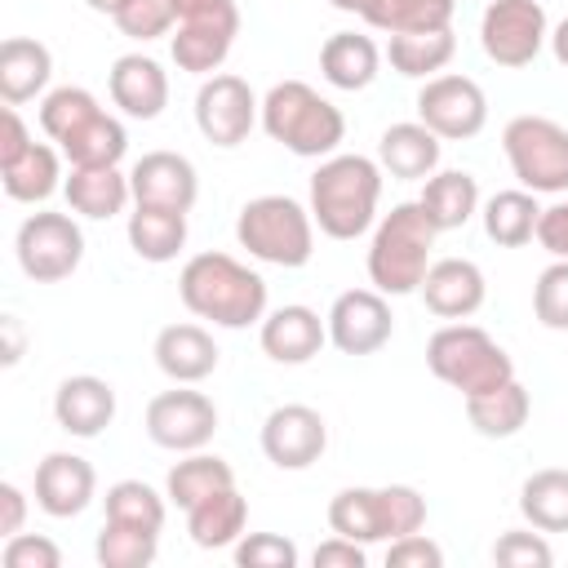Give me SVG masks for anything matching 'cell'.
<instances>
[{
	"label": "cell",
	"instance_id": "cell-1",
	"mask_svg": "<svg viewBox=\"0 0 568 568\" xmlns=\"http://www.w3.org/2000/svg\"><path fill=\"white\" fill-rule=\"evenodd\" d=\"M178 297L195 320L217 328H248L266 315V280L231 253H195L178 275Z\"/></svg>",
	"mask_w": 568,
	"mask_h": 568
},
{
	"label": "cell",
	"instance_id": "cell-2",
	"mask_svg": "<svg viewBox=\"0 0 568 568\" xmlns=\"http://www.w3.org/2000/svg\"><path fill=\"white\" fill-rule=\"evenodd\" d=\"M382 200V164L368 155H328L311 178V217L328 240H359Z\"/></svg>",
	"mask_w": 568,
	"mask_h": 568
},
{
	"label": "cell",
	"instance_id": "cell-3",
	"mask_svg": "<svg viewBox=\"0 0 568 568\" xmlns=\"http://www.w3.org/2000/svg\"><path fill=\"white\" fill-rule=\"evenodd\" d=\"M262 129L302 160H328L346 138V115L306 80H280L262 98Z\"/></svg>",
	"mask_w": 568,
	"mask_h": 568
},
{
	"label": "cell",
	"instance_id": "cell-4",
	"mask_svg": "<svg viewBox=\"0 0 568 568\" xmlns=\"http://www.w3.org/2000/svg\"><path fill=\"white\" fill-rule=\"evenodd\" d=\"M435 226L426 217V209L417 200L408 204H395L377 231H373V244H368V280L377 293L386 297H404V293H417L426 271H430V248H435Z\"/></svg>",
	"mask_w": 568,
	"mask_h": 568
},
{
	"label": "cell",
	"instance_id": "cell-5",
	"mask_svg": "<svg viewBox=\"0 0 568 568\" xmlns=\"http://www.w3.org/2000/svg\"><path fill=\"white\" fill-rule=\"evenodd\" d=\"M426 524V497L408 484L386 488H342L328 501V528L337 537H351L359 546L395 541L408 532H422Z\"/></svg>",
	"mask_w": 568,
	"mask_h": 568
},
{
	"label": "cell",
	"instance_id": "cell-6",
	"mask_svg": "<svg viewBox=\"0 0 568 568\" xmlns=\"http://www.w3.org/2000/svg\"><path fill=\"white\" fill-rule=\"evenodd\" d=\"M235 240L248 257L271 266H306L315 253V217L293 195H257L235 217Z\"/></svg>",
	"mask_w": 568,
	"mask_h": 568
},
{
	"label": "cell",
	"instance_id": "cell-7",
	"mask_svg": "<svg viewBox=\"0 0 568 568\" xmlns=\"http://www.w3.org/2000/svg\"><path fill=\"white\" fill-rule=\"evenodd\" d=\"M426 368L444 386L462 390V399L466 395H484V390H493V386H501V382L515 377L510 355L479 324H462V320H448L444 328L430 333V342H426Z\"/></svg>",
	"mask_w": 568,
	"mask_h": 568
},
{
	"label": "cell",
	"instance_id": "cell-8",
	"mask_svg": "<svg viewBox=\"0 0 568 568\" xmlns=\"http://www.w3.org/2000/svg\"><path fill=\"white\" fill-rule=\"evenodd\" d=\"M510 173L532 195L568 191V129L550 115H515L501 129Z\"/></svg>",
	"mask_w": 568,
	"mask_h": 568
},
{
	"label": "cell",
	"instance_id": "cell-9",
	"mask_svg": "<svg viewBox=\"0 0 568 568\" xmlns=\"http://www.w3.org/2000/svg\"><path fill=\"white\" fill-rule=\"evenodd\" d=\"M13 253H18V266L27 280L58 284V280L75 275V266L84 257V235L71 213H31L18 226Z\"/></svg>",
	"mask_w": 568,
	"mask_h": 568
},
{
	"label": "cell",
	"instance_id": "cell-10",
	"mask_svg": "<svg viewBox=\"0 0 568 568\" xmlns=\"http://www.w3.org/2000/svg\"><path fill=\"white\" fill-rule=\"evenodd\" d=\"M546 40H550V27H546L541 0H488L479 18V44L488 62L519 71L541 53Z\"/></svg>",
	"mask_w": 568,
	"mask_h": 568
},
{
	"label": "cell",
	"instance_id": "cell-11",
	"mask_svg": "<svg viewBox=\"0 0 568 568\" xmlns=\"http://www.w3.org/2000/svg\"><path fill=\"white\" fill-rule=\"evenodd\" d=\"M417 120L439 142H466L488 124V98L470 75H430L417 89Z\"/></svg>",
	"mask_w": 568,
	"mask_h": 568
},
{
	"label": "cell",
	"instance_id": "cell-12",
	"mask_svg": "<svg viewBox=\"0 0 568 568\" xmlns=\"http://www.w3.org/2000/svg\"><path fill=\"white\" fill-rule=\"evenodd\" d=\"M257 115H262V102L253 98L248 80H240L231 71L209 75L195 93V124H200L204 142H213V146H240L253 133Z\"/></svg>",
	"mask_w": 568,
	"mask_h": 568
},
{
	"label": "cell",
	"instance_id": "cell-13",
	"mask_svg": "<svg viewBox=\"0 0 568 568\" xmlns=\"http://www.w3.org/2000/svg\"><path fill=\"white\" fill-rule=\"evenodd\" d=\"M151 444L169 448V453H195L213 439L217 430V408L204 390H160L151 404H146V417H142Z\"/></svg>",
	"mask_w": 568,
	"mask_h": 568
},
{
	"label": "cell",
	"instance_id": "cell-14",
	"mask_svg": "<svg viewBox=\"0 0 568 568\" xmlns=\"http://www.w3.org/2000/svg\"><path fill=\"white\" fill-rule=\"evenodd\" d=\"M324 320H328V342L342 355H377L390 342V333H395L390 302L377 288H346V293H337Z\"/></svg>",
	"mask_w": 568,
	"mask_h": 568
},
{
	"label": "cell",
	"instance_id": "cell-15",
	"mask_svg": "<svg viewBox=\"0 0 568 568\" xmlns=\"http://www.w3.org/2000/svg\"><path fill=\"white\" fill-rule=\"evenodd\" d=\"M328 448V422L311 404H280L262 422V453L280 470H306Z\"/></svg>",
	"mask_w": 568,
	"mask_h": 568
},
{
	"label": "cell",
	"instance_id": "cell-16",
	"mask_svg": "<svg viewBox=\"0 0 568 568\" xmlns=\"http://www.w3.org/2000/svg\"><path fill=\"white\" fill-rule=\"evenodd\" d=\"M129 186H133V200L138 204H155V209H178V213H191L195 195H200V173L186 155L178 151H146L133 173H129Z\"/></svg>",
	"mask_w": 568,
	"mask_h": 568
},
{
	"label": "cell",
	"instance_id": "cell-17",
	"mask_svg": "<svg viewBox=\"0 0 568 568\" xmlns=\"http://www.w3.org/2000/svg\"><path fill=\"white\" fill-rule=\"evenodd\" d=\"M417 293H422L430 315H439V320H470L484 306L488 284H484V271L470 257H439V262H430V271H426Z\"/></svg>",
	"mask_w": 568,
	"mask_h": 568
},
{
	"label": "cell",
	"instance_id": "cell-18",
	"mask_svg": "<svg viewBox=\"0 0 568 568\" xmlns=\"http://www.w3.org/2000/svg\"><path fill=\"white\" fill-rule=\"evenodd\" d=\"M98 493V470L80 453H49L36 466V506L53 519L80 515Z\"/></svg>",
	"mask_w": 568,
	"mask_h": 568
},
{
	"label": "cell",
	"instance_id": "cell-19",
	"mask_svg": "<svg viewBox=\"0 0 568 568\" xmlns=\"http://www.w3.org/2000/svg\"><path fill=\"white\" fill-rule=\"evenodd\" d=\"M53 417L75 439H98L115 422V390L93 373H75L53 390Z\"/></svg>",
	"mask_w": 568,
	"mask_h": 568
},
{
	"label": "cell",
	"instance_id": "cell-20",
	"mask_svg": "<svg viewBox=\"0 0 568 568\" xmlns=\"http://www.w3.org/2000/svg\"><path fill=\"white\" fill-rule=\"evenodd\" d=\"M106 89L111 102L129 115V120H155L169 106V75L155 58L146 53H124L111 62L106 71Z\"/></svg>",
	"mask_w": 568,
	"mask_h": 568
},
{
	"label": "cell",
	"instance_id": "cell-21",
	"mask_svg": "<svg viewBox=\"0 0 568 568\" xmlns=\"http://www.w3.org/2000/svg\"><path fill=\"white\" fill-rule=\"evenodd\" d=\"M257 342L275 364H311L320 355V346L328 342V320H320L311 306L293 302V306L262 315Z\"/></svg>",
	"mask_w": 568,
	"mask_h": 568
},
{
	"label": "cell",
	"instance_id": "cell-22",
	"mask_svg": "<svg viewBox=\"0 0 568 568\" xmlns=\"http://www.w3.org/2000/svg\"><path fill=\"white\" fill-rule=\"evenodd\" d=\"M155 364L178 386H195L217 368V342L204 324H164L155 333Z\"/></svg>",
	"mask_w": 568,
	"mask_h": 568
},
{
	"label": "cell",
	"instance_id": "cell-23",
	"mask_svg": "<svg viewBox=\"0 0 568 568\" xmlns=\"http://www.w3.org/2000/svg\"><path fill=\"white\" fill-rule=\"evenodd\" d=\"M377 164L399 182H426L439 169V138L422 120L390 124L377 142Z\"/></svg>",
	"mask_w": 568,
	"mask_h": 568
},
{
	"label": "cell",
	"instance_id": "cell-24",
	"mask_svg": "<svg viewBox=\"0 0 568 568\" xmlns=\"http://www.w3.org/2000/svg\"><path fill=\"white\" fill-rule=\"evenodd\" d=\"M49 75H53L49 44H40L31 36H9L0 44V98H4V106H22L36 93H44Z\"/></svg>",
	"mask_w": 568,
	"mask_h": 568
},
{
	"label": "cell",
	"instance_id": "cell-25",
	"mask_svg": "<svg viewBox=\"0 0 568 568\" xmlns=\"http://www.w3.org/2000/svg\"><path fill=\"white\" fill-rule=\"evenodd\" d=\"M377 67H382V53L368 36L359 31H333L324 44H320V75L333 84V89H368L377 80Z\"/></svg>",
	"mask_w": 568,
	"mask_h": 568
},
{
	"label": "cell",
	"instance_id": "cell-26",
	"mask_svg": "<svg viewBox=\"0 0 568 568\" xmlns=\"http://www.w3.org/2000/svg\"><path fill=\"white\" fill-rule=\"evenodd\" d=\"M417 204L426 209L430 226L435 231H457L466 226L475 213H479V182L466 173V169H444V173H430Z\"/></svg>",
	"mask_w": 568,
	"mask_h": 568
},
{
	"label": "cell",
	"instance_id": "cell-27",
	"mask_svg": "<svg viewBox=\"0 0 568 568\" xmlns=\"http://www.w3.org/2000/svg\"><path fill=\"white\" fill-rule=\"evenodd\" d=\"M532 413V395L510 377L484 395H466V422L484 435V439H510L528 426Z\"/></svg>",
	"mask_w": 568,
	"mask_h": 568
},
{
	"label": "cell",
	"instance_id": "cell-28",
	"mask_svg": "<svg viewBox=\"0 0 568 568\" xmlns=\"http://www.w3.org/2000/svg\"><path fill=\"white\" fill-rule=\"evenodd\" d=\"M244 524H248V501L240 497V488H222L213 497H204L200 506L186 510V532L200 550H222V546H235L244 537Z\"/></svg>",
	"mask_w": 568,
	"mask_h": 568
},
{
	"label": "cell",
	"instance_id": "cell-29",
	"mask_svg": "<svg viewBox=\"0 0 568 568\" xmlns=\"http://www.w3.org/2000/svg\"><path fill=\"white\" fill-rule=\"evenodd\" d=\"M62 191H67V204L80 217H93V222H106V217L124 213V204L133 200V186L115 164H106V169H71Z\"/></svg>",
	"mask_w": 568,
	"mask_h": 568
},
{
	"label": "cell",
	"instance_id": "cell-30",
	"mask_svg": "<svg viewBox=\"0 0 568 568\" xmlns=\"http://www.w3.org/2000/svg\"><path fill=\"white\" fill-rule=\"evenodd\" d=\"M129 248L142 262H173L186 248V213L178 209H155V204H138L129 213Z\"/></svg>",
	"mask_w": 568,
	"mask_h": 568
},
{
	"label": "cell",
	"instance_id": "cell-31",
	"mask_svg": "<svg viewBox=\"0 0 568 568\" xmlns=\"http://www.w3.org/2000/svg\"><path fill=\"white\" fill-rule=\"evenodd\" d=\"M484 235L501 248H524L532 235H537V217H541V204L532 191L515 186V191H497L488 195L484 204Z\"/></svg>",
	"mask_w": 568,
	"mask_h": 568
},
{
	"label": "cell",
	"instance_id": "cell-32",
	"mask_svg": "<svg viewBox=\"0 0 568 568\" xmlns=\"http://www.w3.org/2000/svg\"><path fill=\"white\" fill-rule=\"evenodd\" d=\"M58 151L71 160V169H106V164H120L124 151H129V133L115 115L98 111L93 120H84L71 138L58 142Z\"/></svg>",
	"mask_w": 568,
	"mask_h": 568
},
{
	"label": "cell",
	"instance_id": "cell-33",
	"mask_svg": "<svg viewBox=\"0 0 568 568\" xmlns=\"http://www.w3.org/2000/svg\"><path fill=\"white\" fill-rule=\"evenodd\" d=\"M453 53H457V36H453V27H444V31H408V36H390V44H386L390 67H395L399 75H408V80H430V75H439V71L453 62Z\"/></svg>",
	"mask_w": 568,
	"mask_h": 568
},
{
	"label": "cell",
	"instance_id": "cell-34",
	"mask_svg": "<svg viewBox=\"0 0 568 568\" xmlns=\"http://www.w3.org/2000/svg\"><path fill=\"white\" fill-rule=\"evenodd\" d=\"M231 484H235V470H231L222 457L195 448V453H186V457L169 470L164 497H169L173 506L191 510V506H200L204 497H213V493H222V488H231Z\"/></svg>",
	"mask_w": 568,
	"mask_h": 568
},
{
	"label": "cell",
	"instance_id": "cell-35",
	"mask_svg": "<svg viewBox=\"0 0 568 568\" xmlns=\"http://www.w3.org/2000/svg\"><path fill=\"white\" fill-rule=\"evenodd\" d=\"M519 515L537 532H568V470L564 466L532 470L519 488Z\"/></svg>",
	"mask_w": 568,
	"mask_h": 568
},
{
	"label": "cell",
	"instance_id": "cell-36",
	"mask_svg": "<svg viewBox=\"0 0 568 568\" xmlns=\"http://www.w3.org/2000/svg\"><path fill=\"white\" fill-rule=\"evenodd\" d=\"M58 178H62V160L53 146L44 142H31V151L13 164L0 169V182H4V195L18 200V204H40L58 191Z\"/></svg>",
	"mask_w": 568,
	"mask_h": 568
},
{
	"label": "cell",
	"instance_id": "cell-37",
	"mask_svg": "<svg viewBox=\"0 0 568 568\" xmlns=\"http://www.w3.org/2000/svg\"><path fill=\"white\" fill-rule=\"evenodd\" d=\"M457 0H377L368 9V27L386 36H408V31H444L453 27Z\"/></svg>",
	"mask_w": 568,
	"mask_h": 568
},
{
	"label": "cell",
	"instance_id": "cell-38",
	"mask_svg": "<svg viewBox=\"0 0 568 568\" xmlns=\"http://www.w3.org/2000/svg\"><path fill=\"white\" fill-rule=\"evenodd\" d=\"M235 36H240V31H226V27H178L173 40H169V49H173L178 71L217 75V67L226 62Z\"/></svg>",
	"mask_w": 568,
	"mask_h": 568
},
{
	"label": "cell",
	"instance_id": "cell-39",
	"mask_svg": "<svg viewBox=\"0 0 568 568\" xmlns=\"http://www.w3.org/2000/svg\"><path fill=\"white\" fill-rule=\"evenodd\" d=\"M93 555H98L102 568H146L160 555V532L133 528V524H111L106 519L102 532H98Z\"/></svg>",
	"mask_w": 568,
	"mask_h": 568
},
{
	"label": "cell",
	"instance_id": "cell-40",
	"mask_svg": "<svg viewBox=\"0 0 568 568\" xmlns=\"http://www.w3.org/2000/svg\"><path fill=\"white\" fill-rule=\"evenodd\" d=\"M102 506H106V519L111 524H133V528H151V532L164 528V497L151 484H142V479L111 484L106 497H102Z\"/></svg>",
	"mask_w": 568,
	"mask_h": 568
},
{
	"label": "cell",
	"instance_id": "cell-41",
	"mask_svg": "<svg viewBox=\"0 0 568 568\" xmlns=\"http://www.w3.org/2000/svg\"><path fill=\"white\" fill-rule=\"evenodd\" d=\"M98 111H102V106H98V98H93L89 89L62 84V89L44 93V102H40V129H44L53 142H62V138H71L84 120H93Z\"/></svg>",
	"mask_w": 568,
	"mask_h": 568
},
{
	"label": "cell",
	"instance_id": "cell-42",
	"mask_svg": "<svg viewBox=\"0 0 568 568\" xmlns=\"http://www.w3.org/2000/svg\"><path fill=\"white\" fill-rule=\"evenodd\" d=\"M532 315H537L546 328L568 333V262H564V257H555V262L537 275V284H532Z\"/></svg>",
	"mask_w": 568,
	"mask_h": 568
},
{
	"label": "cell",
	"instance_id": "cell-43",
	"mask_svg": "<svg viewBox=\"0 0 568 568\" xmlns=\"http://www.w3.org/2000/svg\"><path fill=\"white\" fill-rule=\"evenodd\" d=\"M493 564H501V568H550L555 564V550L528 524V528H510V532H501L493 541Z\"/></svg>",
	"mask_w": 568,
	"mask_h": 568
},
{
	"label": "cell",
	"instance_id": "cell-44",
	"mask_svg": "<svg viewBox=\"0 0 568 568\" xmlns=\"http://www.w3.org/2000/svg\"><path fill=\"white\" fill-rule=\"evenodd\" d=\"M173 22H178L173 0H129V4L115 13V27H120L129 40H142V44L169 36Z\"/></svg>",
	"mask_w": 568,
	"mask_h": 568
},
{
	"label": "cell",
	"instance_id": "cell-45",
	"mask_svg": "<svg viewBox=\"0 0 568 568\" xmlns=\"http://www.w3.org/2000/svg\"><path fill=\"white\" fill-rule=\"evenodd\" d=\"M240 568H297V546L280 532H244L235 541Z\"/></svg>",
	"mask_w": 568,
	"mask_h": 568
},
{
	"label": "cell",
	"instance_id": "cell-46",
	"mask_svg": "<svg viewBox=\"0 0 568 568\" xmlns=\"http://www.w3.org/2000/svg\"><path fill=\"white\" fill-rule=\"evenodd\" d=\"M0 559H4V568H62L58 541H49L40 532H13V537H4Z\"/></svg>",
	"mask_w": 568,
	"mask_h": 568
},
{
	"label": "cell",
	"instance_id": "cell-47",
	"mask_svg": "<svg viewBox=\"0 0 568 568\" xmlns=\"http://www.w3.org/2000/svg\"><path fill=\"white\" fill-rule=\"evenodd\" d=\"M178 27H226L240 31V9L235 0H173Z\"/></svg>",
	"mask_w": 568,
	"mask_h": 568
},
{
	"label": "cell",
	"instance_id": "cell-48",
	"mask_svg": "<svg viewBox=\"0 0 568 568\" xmlns=\"http://www.w3.org/2000/svg\"><path fill=\"white\" fill-rule=\"evenodd\" d=\"M386 568H444V550L426 532H408L386 546Z\"/></svg>",
	"mask_w": 568,
	"mask_h": 568
},
{
	"label": "cell",
	"instance_id": "cell-49",
	"mask_svg": "<svg viewBox=\"0 0 568 568\" xmlns=\"http://www.w3.org/2000/svg\"><path fill=\"white\" fill-rule=\"evenodd\" d=\"M537 244H541L550 257H564V262H568V200L541 209V217H537Z\"/></svg>",
	"mask_w": 568,
	"mask_h": 568
},
{
	"label": "cell",
	"instance_id": "cell-50",
	"mask_svg": "<svg viewBox=\"0 0 568 568\" xmlns=\"http://www.w3.org/2000/svg\"><path fill=\"white\" fill-rule=\"evenodd\" d=\"M311 564H315V568H364V546L351 541V537H337V532H333L328 541L315 546Z\"/></svg>",
	"mask_w": 568,
	"mask_h": 568
},
{
	"label": "cell",
	"instance_id": "cell-51",
	"mask_svg": "<svg viewBox=\"0 0 568 568\" xmlns=\"http://www.w3.org/2000/svg\"><path fill=\"white\" fill-rule=\"evenodd\" d=\"M0 124H4V133H0V169H4V164L22 160V155L31 151V133H27L22 115H18V106H4Z\"/></svg>",
	"mask_w": 568,
	"mask_h": 568
},
{
	"label": "cell",
	"instance_id": "cell-52",
	"mask_svg": "<svg viewBox=\"0 0 568 568\" xmlns=\"http://www.w3.org/2000/svg\"><path fill=\"white\" fill-rule=\"evenodd\" d=\"M0 506H4V519H0V532L13 537L22 532V519H27V497L18 484H0Z\"/></svg>",
	"mask_w": 568,
	"mask_h": 568
},
{
	"label": "cell",
	"instance_id": "cell-53",
	"mask_svg": "<svg viewBox=\"0 0 568 568\" xmlns=\"http://www.w3.org/2000/svg\"><path fill=\"white\" fill-rule=\"evenodd\" d=\"M550 53H555V62H559V67H568V18L550 31Z\"/></svg>",
	"mask_w": 568,
	"mask_h": 568
},
{
	"label": "cell",
	"instance_id": "cell-54",
	"mask_svg": "<svg viewBox=\"0 0 568 568\" xmlns=\"http://www.w3.org/2000/svg\"><path fill=\"white\" fill-rule=\"evenodd\" d=\"M4 333H9V351H4V364H18L22 337H18V320H13V315H4Z\"/></svg>",
	"mask_w": 568,
	"mask_h": 568
},
{
	"label": "cell",
	"instance_id": "cell-55",
	"mask_svg": "<svg viewBox=\"0 0 568 568\" xmlns=\"http://www.w3.org/2000/svg\"><path fill=\"white\" fill-rule=\"evenodd\" d=\"M333 9H342V13H359V18H368V9L377 4V0H328Z\"/></svg>",
	"mask_w": 568,
	"mask_h": 568
},
{
	"label": "cell",
	"instance_id": "cell-56",
	"mask_svg": "<svg viewBox=\"0 0 568 568\" xmlns=\"http://www.w3.org/2000/svg\"><path fill=\"white\" fill-rule=\"evenodd\" d=\"M84 4H89L93 13H106V18H115V13H120L129 0H84Z\"/></svg>",
	"mask_w": 568,
	"mask_h": 568
}]
</instances>
